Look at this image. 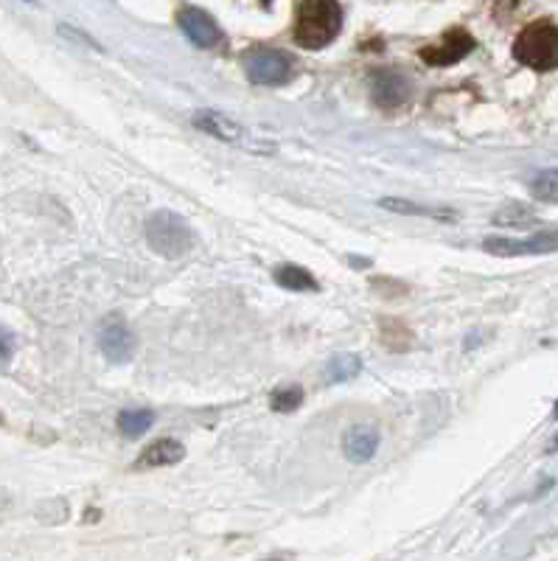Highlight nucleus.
<instances>
[{
    "label": "nucleus",
    "instance_id": "1",
    "mask_svg": "<svg viewBox=\"0 0 558 561\" xmlns=\"http://www.w3.org/2000/svg\"><path fill=\"white\" fill-rule=\"evenodd\" d=\"M343 32V7L334 0H306L295 7L293 39L306 51H320Z\"/></svg>",
    "mask_w": 558,
    "mask_h": 561
},
{
    "label": "nucleus",
    "instance_id": "2",
    "mask_svg": "<svg viewBox=\"0 0 558 561\" xmlns=\"http://www.w3.org/2000/svg\"><path fill=\"white\" fill-rule=\"evenodd\" d=\"M144 233H147V244L152 248V253H158L160 259H169V262L189 255L197 242L191 225L174 210H155L147 219Z\"/></svg>",
    "mask_w": 558,
    "mask_h": 561
},
{
    "label": "nucleus",
    "instance_id": "3",
    "mask_svg": "<svg viewBox=\"0 0 558 561\" xmlns=\"http://www.w3.org/2000/svg\"><path fill=\"white\" fill-rule=\"evenodd\" d=\"M514 57L531 70L558 68V26L553 20H536L520 32L514 43Z\"/></svg>",
    "mask_w": 558,
    "mask_h": 561
},
{
    "label": "nucleus",
    "instance_id": "4",
    "mask_svg": "<svg viewBox=\"0 0 558 561\" xmlns=\"http://www.w3.org/2000/svg\"><path fill=\"white\" fill-rule=\"evenodd\" d=\"M241 65H244V73H248L250 82L261 84V88H275V84L289 82L295 70V59L281 51V48H270V45L250 48Z\"/></svg>",
    "mask_w": 558,
    "mask_h": 561
},
{
    "label": "nucleus",
    "instance_id": "5",
    "mask_svg": "<svg viewBox=\"0 0 558 561\" xmlns=\"http://www.w3.org/2000/svg\"><path fill=\"white\" fill-rule=\"evenodd\" d=\"M191 122H194V127L197 129H203L205 135L225 140V144H239V147L253 149V152H273L275 149L273 144L255 140L239 122H234L230 115L219 113V110H197Z\"/></svg>",
    "mask_w": 558,
    "mask_h": 561
},
{
    "label": "nucleus",
    "instance_id": "6",
    "mask_svg": "<svg viewBox=\"0 0 558 561\" xmlns=\"http://www.w3.org/2000/svg\"><path fill=\"white\" fill-rule=\"evenodd\" d=\"M178 26L191 43L197 45V48H205V51H214V48H223L225 45V32L219 28V23L200 7H191V3L180 7Z\"/></svg>",
    "mask_w": 558,
    "mask_h": 561
},
{
    "label": "nucleus",
    "instance_id": "7",
    "mask_svg": "<svg viewBox=\"0 0 558 561\" xmlns=\"http://www.w3.org/2000/svg\"><path fill=\"white\" fill-rule=\"evenodd\" d=\"M99 348L110 363H129L138 351V337L129 329V323L121 314H110L99 325Z\"/></svg>",
    "mask_w": 558,
    "mask_h": 561
},
{
    "label": "nucleus",
    "instance_id": "8",
    "mask_svg": "<svg viewBox=\"0 0 558 561\" xmlns=\"http://www.w3.org/2000/svg\"><path fill=\"white\" fill-rule=\"evenodd\" d=\"M371 99L379 110H401L412 99V82L394 68H379L371 77Z\"/></svg>",
    "mask_w": 558,
    "mask_h": 561
},
{
    "label": "nucleus",
    "instance_id": "9",
    "mask_svg": "<svg viewBox=\"0 0 558 561\" xmlns=\"http://www.w3.org/2000/svg\"><path fill=\"white\" fill-rule=\"evenodd\" d=\"M475 51V37L466 28H449L439 43L424 45L419 57L424 59L430 68H449V65L460 62L464 57Z\"/></svg>",
    "mask_w": 558,
    "mask_h": 561
},
{
    "label": "nucleus",
    "instance_id": "10",
    "mask_svg": "<svg viewBox=\"0 0 558 561\" xmlns=\"http://www.w3.org/2000/svg\"><path fill=\"white\" fill-rule=\"evenodd\" d=\"M382 435L374 424H354L343 433V455L351 463H368L376 458Z\"/></svg>",
    "mask_w": 558,
    "mask_h": 561
},
{
    "label": "nucleus",
    "instance_id": "11",
    "mask_svg": "<svg viewBox=\"0 0 558 561\" xmlns=\"http://www.w3.org/2000/svg\"><path fill=\"white\" fill-rule=\"evenodd\" d=\"M482 248L494 255H533V253H550V250L558 248L556 233H545V237H533V239H486Z\"/></svg>",
    "mask_w": 558,
    "mask_h": 561
},
{
    "label": "nucleus",
    "instance_id": "12",
    "mask_svg": "<svg viewBox=\"0 0 558 561\" xmlns=\"http://www.w3.org/2000/svg\"><path fill=\"white\" fill-rule=\"evenodd\" d=\"M185 458V447L174 438H160L149 444L140 458L135 460V469H158V466H174Z\"/></svg>",
    "mask_w": 558,
    "mask_h": 561
},
{
    "label": "nucleus",
    "instance_id": "13",
    "mask_svg": "<svg viewBox=\"0 0 558 561\" xmlns=\"http://www.w3.org/2000/svg\"><path fill=\"white\" fill-rule=\"evenodd\" d=\"M379 208L394 210V214H401V217H430L441 219V222H452L457 217L455 210L449 208H432V205L412 203V199H396V197H382Z\"/></svg>",
    "mask_w": 558,
    "mask_h": 561
},
{
    "label": "nucleus",
    "instance_id": "14",
    "mask_svg": "<svg viewBox=\"0 0 558 561\" xmlns=\"http://www.w3.org/2000/svg\"><path fill=\"white\" fill-rule=\"evenodd\" d=\"M273 280L278 287L289 289V293H320L318 278L309 270L298 267V264H281V267H275Z\"/></svg>",
    "mask_w": 558,
    "mask_h": 561
},
{
    "label": "nucleus",
    "instance_id": "15",
    "mask_svg": "<svg viewBox=\"0 0 558 561\" xmlns=\"http://www.w3.org/2000/svg\"><path fill=\"white\" fill-rule=\"evenodd\" d=\"M155 424V413L149 408H133L118 413V430L124 438H140L147 435Z\"/></svg>",
    "mask_w": 558,
    "mask_h": 561
},
{
    "label": "nucleus",
    "instance_id": "16",
    "mask_svg": "<svg viewBox=\"0 0 558 561\" xmlns=\"http://www.w3.org/2000/svg\"><path fill=\"white\" fill-rule=\"evenodd\" d=\"M360 370H362V359L356 357V354H337V357H331L329 368H326V377H329L331 385H340L360 377Z\"/></svg>",
    "mask_w": 558,
    "mask_h": 561
},
{
    "label": "nucleus",
    "instance_id": "17",
    "mask_svg": "<svg viewBox=\"0 0 558 561\" xmlns=\"http://www.w3.org/2000/svg\"><path fill=\"white\" fill-rule=\"evenodd\" d=\"M531 194L542 203H558V169L536 174V180L531 183Z\"/></svg>",
    "mask_w": 558,
    "mask_h": 561
},
{
    "label": "nucleus",
    "instance_id": "18",
    "mask_svg": "<svg viewBox=\"0 0 558 561\" xmlns=\"http://www.w3.org/2000/svg\"><path fill=\"white\" fill-rule=\"evenodd\" d=\"M300 404H304V388H300V385L275 390L273 399H270V408H273L275 413H295Z\"/></svg>",
    "mask_w": 558,
    "mask_h": 561
},
{
    "label": "nucleus",
    "instance_id": "19",
    "mask_svg": "<svg viewBox=\"0 0 558 561\" xmlns=\"http://www.w3.org/2000/svg\"><path fill=\"white\" fill-rule=\"evenodd\" d=\"M14 348H18V337L14 332H9L7 325H0V368H7L14 357Z\"/></svg>",
    "mask_w": 558,
    "mask_h": 561
}]
</instances>
